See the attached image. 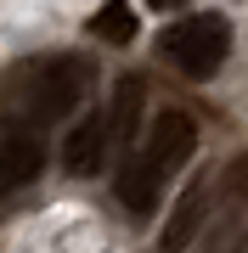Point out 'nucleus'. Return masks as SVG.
<instances>
[{
    "instance_id": "obj_7",
    "label": "nucleus",
    "mask_w": 248,
    "mask_h": 253,
    "mask_svg": "<svg viewBox=\"0 0 248 253\" xmlns=\"http://www.w3.org/2000/svg\"><path fill=\"white\" fill-rule=\"evenodd\" d=\"M62 163H68V174H101V163H107V118L101 113H85L74 129H68V141H62Z\"/></svg>"
},
{
    "instance_id": "obj_1",
    "label": "nucleus",
    "mask_w": 248,
    "mask_h": 253,
    "mask_svg": "<svg viewBox=\"0 0 248 253\" xmlns=\"http://www.w3.org/2000/svg\"><path fill=\"white\" fill-rule=\"evenodd\" d=\"M192 152H198V124H192V113H175V107L158 113L152 129H147V141L130 146L124 163H119V174H113L119 203H124L136 219H147L152 208H158V197H164L169 174H181Z\"/></svg>"
},
{
    "instance_id": "obj_6",
    "label": "nucleus",
    "mask_w": 248,
    "mask_h": 253,
    "mask_svg": "<svg viewBox=\"0 0 248 253\" xmlns=\"http://www.w3.org/2000/svg\"><path fill=\"white\" fill-rule=\"evenodd\" d=\"M209 186H214V174H198V180L181 191V203H175L169 225L158 231V248H164V253H186V248L198 242V231H203V214H209Z\"/></svg>"
},
{
    "instance_id": "obj_4",
    "label": "nucleus",
    "mask_w": 248,
    "mask_h": 253,
    "mask_svg": "<svg viewBox=\"0 0 248 253\" xmlns=\"http://www.w3.org/2000/svg\"><path fill=\"white\" fill-rule=\"evenodd\" d=\"M243 214H248V152H237L220 174H214V186H209V214H203V231H198V236H209V248H220L226 236H237Z\"/></svg>"
},
{
    "instance_id": "obj_3",
    "label": "nucleus",
    "mask_w": 248,
    "mask_h": 253,
    "mask_svg": "<svg viewBox=\"0 0 248 253\" xmlns=\"http://www.w3.org/2000/svg\"><path fill=\"white\" fill-rule=\"evenodd\" d=\"M158 51H164L186 79H209V73H220V62L231 56V23L220 11H192V17L164 28Z\"/></svg>"
},
{
    "instance_id": "obj_10",
    "label": "nucleus",
    "mask_w": 248,
    "mask_h": 253,
    "mask_svg": "<svg viewBox=\"0 0 248 253\" xmlns=\"http://www.w3.org/2000/svg\"><path fill=\"white\" fill-rule=\"evenodd\" d=\"M203 253H248V225H237V236H226L220 248H203Z\"/></svg>"
},
{
    "instance_id": "obj_5",
    "label": "nucleus",
    "mask_w": 248,
    "mask_h": 253,
    "mask_svg": "<svg viewBox=\"0 0 248 253\" xmlns=\"http://www.w3.org/2000/svg\"><path fill=\"white\" fill-rule=\"evenodd\" d=\"M40 169H46V129L6 113V124H0V197L23 191Z\"/></svg>"
},
{
    "instance_id": "obj_2",
    "label": "nucleus",
    "mask_w": 248,
    "mask_h": 253,
    "mask_svg": "<svg viewBox=\"0 0 248 253\" xmlns=\"http://www.w3.org/2000/svg\"><path fill=\"white\" fill-rule=\"evenodd\" d=\"M85 96H91V62H85V56H46V62L28 68V79L11 90V118L46 129L56 118H68Z\"/></svg>"
},
{
    "instance_id": "obj_11",
    "label": "nucleus",
    "mask_w": 248,
    "mask_h": 253,
    "mask_svg": "<svg viewBox=\"0 0 248 253\" xmlns=\"http://www.w3.org/2000/svg\"><path fill=\"white\" fill-rule=\"evenodd\" d=\"M152 6H181V0H152Z\"/></svg>"
},
{
    "instance_id": "obj_9",
    "label": "nucleus",
    "mask_w": 248,
    "mask_h": 253,
    "mask_svg": "<svg viewBox=\"0 0 248 253\" xmlns=\"http://www.w3.org/2000/svg\"><path fill=\"white\" fill-rule=\"evenodd\" d=\"M91 34L107 40V45H130V40H136V11H130L124 0H107V6H96Z\"/></svg>"
},
{
    "instance_id": "obj_8",
    "label": "nucleus",
    "mask_w": 248,
    "mask_h": 253,
    "mask_svg": "<svg viewBox=\"0 0 248 253\" xmlns=\"http://www.w3.org/2000/svg\"><path fill=\"white\" fill-rule=\"evenodd\" d=\"M141 79H119V90H113V107L101 113L107 118V146H119V152H130V146H136V135H141Z\"/></svg>"
}]
</instances>
